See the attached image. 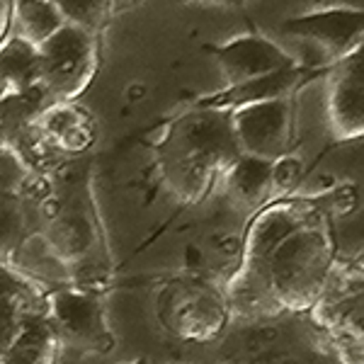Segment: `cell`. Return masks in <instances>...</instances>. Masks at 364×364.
Instances as JSON below:
<instances>
[{"label":"cell","instance_id":"cell-21","mask_svg":"<svg viewBox=\"0 0 364 364\" xmlns=\"http://www.w3.org/2000/svg\"><path fill=\"white\" fill-rule=\"evenodd\" d=\"M13 5L15 0H0V46L13 32Z\"/></svg>","mask_w":364,"mask_h":364},{"label":"cell","instance_id":"cell-16","mask_svg":"<svg viewBox=\"0 0 364 364\" xmlns=\"http://www.w3.org/2000/svg\"><path fill=\"white\" fill-rule=\"evenodd\" d=\"M92 243V228L85 224L80 214L75 216H58L46 233V248H49L58 260H80L87 245Z\"/></svg>","mask_w":364,"mask_h":364},{"label":"cell","instance_id":"cell-6","mask_svg":"<svg viewBox=\"0 0 364 364\" xmlns=\"http://www.w3.org/2000/svg\"><path fill=\"white\" fill-rule=\"evenodd\" d=\"M46 309L58 340L95 355L114 350V333L109 331L105 306L95 291L85 287H58L46 294Z\"/></svg>","mask_w":364,"mask_h":364},{"label":"cell","instance_id":"cell-8","mask_svg":"<svg viewBox=\"0 0 364 364\" xmlns=\"http://www.w3.org/2000/svg\"><path fill=\"white\" fill-rule=\"evenodd\" d=\"M287 37L314 44L328 63H338L357 51L364 42V15L355 8H323L291 17L282 25Z\"/></svg>","mask_w":364,"mask_h":364},{"label":"cell","instance_id":"cell-17","mask_svg":"<svg viewBox=\"0 0 364 364\" xmlns=\"http://www.w3.org/2000/svg\"><path fill=\"white\" fill-rule=\"evenodd\" d=\"M63 15L66 25L85 29L90 34H102L114 17L112 0H51Z\"/></svg>","mask_w":364,"mask_h":364},{"label":"cell","instance_id":"cell-1","mask_svg":"<svg viewBox=\"0 0 364 364\" xmlns=\"http://www.w3.org/2000/svg\"><path fill=\"white\" fill-rule=\"evenodd\" d=\"M336 265L331 219L321 214L274 248L262 267V277L267 279L282 314H309L326 291Z\"/></svg>","mask_w":364,"mask_h":364},{"label":"cell","instance_id":"cell-25","mask_svg":"<svg viewBox=\"0 0 364 364\" xmlns=\"http://www.w3.org/2000/svg\"><path fill=\"white\" fill-rule=\"evenodd\" d=\"M199 3H207V0H199ZM221 3H240V0H221Z\"/></svg>","mask_w":364,"mask_h":364},{"label":"cell","instance_id":"cell-12","mask_svg":"<svg viewBox=\"0 0 364 364\" xmlns=\"http://www.w3.org/2000/svg\"><path fill=\"white\" fill-rule=\"evenodd\" d=\"M34 122L61 156H80L90 151L97 141L95 119L78 102L46 105Z\"/></svg>","mask_w":364,"mask_h":364},{"label":"cell","instance_id":"cell-26","mask_svg":"<svg viewBox=\"0 0 364 364\" xmlns=\"http://www.w3.org/2000/svg\"><path fill=\"white\" fill-rule=\"evenodd\" d=\"M136 364H146V362H136Z\"/></svg>","mask_w":364,"mask_h":364},{"label":"cell","instance_id":"cell-10","mask_svg":"<svg viewBox=\"0 0 364 364\" xmlns=\"http://www.w3.org/2000/svg\"><path fill=\"white\" fill-rule=\"evenodd\" d=\"M328 127L336 141H355L364 134V56L352 54L328 68Z\"/></svg>","mask_w":364,"mask_h":364},{"label":"cell","instance_id":"cell-23","mask_svg":"<svg viewBox=\"0 0 364 364\" xmlns=\"http://www.w3.org/2000/svg\"><path fill=\"white\" fill-rule=\"evenodd\" d=\"M139 0H112V5H114V13H119V10H124V8H132V5H136Z\"/></svg>","mask_w":364,"mask_h":364},{"label":"cell","instance_id":"cell-3","mask_svg":"<svg viewBox=\"0 0 364 364\" xmlns=\"http://www.w3.org/2000/svg\"><path fill=\"white\" fill-rule=\"evenodd\" d=\"M156 314L170 336L187 343H211L231 318L226 291L197 277L168 282L156 296Z\"/></svg>","mask_w":364,"mask_h":364},{"label":"cell","instance_id":"cell-22","mask_svg":"<svg viewBox=\"0 0 364 364\" xmlns=\"http://www.w3.org/2000/svg\"><path fill=\"white\" fill-rule=\"evenodd\" d=\"M248 364H299V362L291 355H287V352H265V355L255 357Z\"/></svg>","mask_w":364,"mask_h":364},{"label":"cell","instance_id":"cell-14","mask_svg":"<svg viewBox=\"0 0 364 364\" xmlns=\"http://www.w3.org/2000/svg\"><path fill=\"white\" fill-rule=\"evenodd\" d=\"M58 343L61 340L49 321H32L0 352V364H56Z\"/></svg>","mask_w":364,"mask_h":364},{"label":"cell","instance_id":"cell-20","mask_svg":"<svg viewBox=\"0 0 364 364\" xmlns=\"http://www.w3.org/2000/svg\"><path fill=\"white\" fill-rule=\"evenodd\" d=\"M331 350L340 364H364L362 331H331L326 333Z\"/></svg>","mask_w":364,"mask_h":364},{"label":"cell","instance_id":"cell-4","mask_svg":"<svg viewBox=\"0 0 364 364\" xmlns=\"http://www.w3.org/2000/svg\"><path fill=\"white\" fill-rule=\"evenodd\" d=\"M37 51L39 87L51 102H75L95 80L100 68L97 34L66 25Z\"/></svg>","mask_w":364,"mask_h":364},{"label":"cell","instance_id":"cell-2","mask_svg":"<svg viewBox=\"0 0 364 364\" xmlns=\"http://www.w3.org/2000/svg\"><path fill=\"white\" fill-rule=\"evenodd\" d=\"M156 151L158 161L195 163L216 173L219 178L240 156L228 112L199 107L187 109L168 122L161 139L156 141Z\"/></svg>","mask_w":364,"mask_h":364},{"label":"cell","instance_id":"cell-18","mask_svg":"<svg viewBox=\"0 0 364 364\" xmlns=\"http://www.w3.org/2000/svg\"><path fill=\"white\" fill-rule=\"evenodd\" d=\"M304 175H306V166H304V158L296 151L274 158L269 163V199L296 195V190L304 182Z\"/></svg>","mask_w":364,"mask_h":364},{"label":"cell","instance_id":"cell-5","mask_svg":"<svg viewBox=\"0 0 364 364\" xmlns=\"http://www.w3.org/2000/svg\"><path fill=\"white\" fill-rule=\"evenodd\" d=\"M323 192H316V195H299L296 192L291 197L269 199L260 209H255L248 228H245V236L240 238L238 272L262 277V267L279 243H284L291 233H296L309 221L328 214Z\"/></svg>","mask_w":364,"mask_h":364},{"label":"cell","instance_id":"cell-7","mask_svg":"<svg viewBox=\"0 0 364 364\" xmlns=\"http://www.w3.org/2000/svg\"><path fill=\"white\" fill-rule=\"evenodd\" d=\"M231 117V132L243 156L274 161L296 146V97L240 107Z\"/></svg>","mask_w":364,"mask_h":364},{"label":"cell","instance_id":"cell-19","mask_svg":"<svg viewBox=\"0 0 364 364\" xmlns=\"http://www.w3.org/2000/svg\"><path fill=\"white\" fill-rule=\"evenodd\" d=\"M279 338V331L272 326H248L245 331H240L236 338L231 340L228 348H233V360L240 362H252L255 357L269 352L274 343Z\"/></svg>","mask_w":364,"mask_h":364},{"label":"cell","instance_id":"cell-9","mask_svg":"<svg viewBox=\"0 0 364 364\" xmlns=\"http://www.w3.org/2000/svg\"><path fill=\"white\" fill-rule=\"evenodd\" d=\"M331 66H304V63H294V66L260 75V78H255V80H245V83H238V85H226L224 90H219V92L197 97L192 107L214 109V112H236L240 107L269 102V100L296 97V92L301 90V87H306L309 83L318 80L321 75H326Z\"/></svg>","mask_w":364,"mask_h":364},{"label":"cell","instance_id":"cell-11","mask_svg":"<svg viewBox=\"0 0 364 364\" xmlns=\"http://www.w3.org/2000/svg\"><path fill=\"white\" fill-rule=\"evenodd\" d=\"M216 66L224 73L226 85H238L245 80H255L260 75L274 73V70L289 68L296 58L287 54L284 49L272 42L265 34H240L228 42L214 46Z\"/></svg>","mask_w":364,"mask_h":364},{"label":"cell","instance_id":"cell-15","mask_svg":"<svg viewBox=\"0 0 364 364\" xmlns=\"http://www.w3.org/2000/svg\"><path fill=\"white\" fill-rule=\"evenodd\" d=\"M61 27H66V20L51 0H15L13 32H10L13 37L39 49Z\"/></svg>","mask_w":364,"mask_h":364},{"label":"cell","instance_id":"cell-24","mask_svg":"<svg viewBox=\"0 0 364 364\" xmlns=\"http://www.w3.org/2000/svg\"><path fill=\"white\" fill-rule=\"evenodd\" d=\"M5 149V136H3V132H0V151Z\"/></svg>","mask_w":364,"mask_h":364},{"label":"cell","instance_id":"cell-13","mask_svg":"<svg viewBox=\"0 0 364 364\" xmlns=\"http://www.w3.org/2000/svg\"><path fill=\"white\" fill-rule=\"evenodd\" d=\"M269 163L272 161L240 154L221 173L226 192L245 207L260 209L262 204L269 202Z\"/></svg>","mask_w":364,"mask_h":364}]
</instances>
